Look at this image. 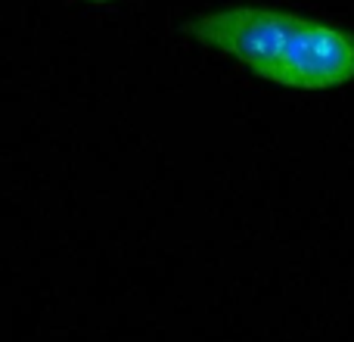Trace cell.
<instances>
[{"mask_svg": "<svg viewBox=\"0 0 354 342\" xmlns=\"http://www.w3.org/2000/svg\"><path fill=\"white\" fill-rule=\"evenodd\" d=\"M183 31L286 87L326 91L354 78V37L314 19L236 6L193 16Z\"/></svg>", "mask_w": 354, "mask_h": 342, "instance_id": "cell-1", "label": "cell"}]
</instances>
